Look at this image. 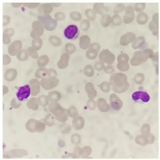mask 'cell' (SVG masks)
I'll return each instance as SVG.
<instances>
[{
    "label": "cell",
    "instance_id": "1",
    "mask_svg": "<svg viewBox=\"0 0 160 160\" xmlns=\"http://www.w3.org/2000/svg\"><path fill=\"white\" fill-rule=\"evenodd\" d=\"M109 83L112 86V90L116 93H121L127 90L129 87L127 76L121 73H115L111 76Z\"/></svg>",
    "mask_w": 160,
    "mask_h": 160
},
{
    "label": "cell",
    "instance_id": "2",
    "mask_svg": "<svg viewBox=\"0 0 160 160\" xmlns=\"http://www.w3.org/2000/svg\"><path fill=\"white\" fill-rule=\"evenodd\" d=\"M154 54L153 50L150 48L146 49L143 51H137L131 60V64L133 66H138L146 62L149 58H152Z\"/></svg>",
    "mask_w": 160,
    "mask_h": 160
},
{
    "label": "cell",
    "instance_id": "3",
    "mask_svg": "<svg viewBox=\"0 0 160 160\" xmlns=\"http://www.w3.org/2000/svg\"><path fill=\"white\" fill-rule=\"evenodd\" d=\"M79 34L78 27L75 25L71 24L67 27L64 31V36L67 39L73 40L78 38Z\"/></svg>",
    "mask_w": 160,
    "mask_h": 160
},
{
    "label": "cell",
    "instance_id": "4",
    "mask_svg": "<svg viewBox=\"0 0 160 160\" xmlns=\"http://www.w3.org/2000/svg\"><path fill=\"white\" fill-rule=\"evenodd\" d=\"M28 155V152L22 149H15L6 152L3 154V158H20Z\"/></svg>",
    "mask_w": 160,
    "mask_h": 160
},
{
    "label": "cell",
    "instance_id": "5",
    "mask_svg": "<svg viewBox=\"0 0 160 160\" xmlns=\"http://www.w3.org/2000/svg\"><path fill=\"white\" fill-rule=\"evenodd\" d=\"M148 28L152 34L158 38L159 33V14L154 13L152 17L151 21L148 24Z\"/></svg>",
    "mask_w": 160,
    "mask_h": 160
},
{
    "label": "cell",
    "instance_id": "6",
    "mask_svg": "<svg viewBox=\"0 0 160 160\" xmlns=\"http://www.w3.org/2000/svg\"><path fill=\"white\" fill-rule=\"evenodd\" d=\"M109 100L112 108L116 111L121 109L123 105L122 101L115 93H112L109 96Z\"/></svg>",
    "mask_w": 160,
    "mask_h": 160
},
{
    "label": "cell",
    "instance_id": "7",
    "mask_svg": "<svg viewBox=\"0 0 160 160\" xmlns=\"http://www.w3.org/2000/svg\"><path fill=\"white\" fill-rule=\"evenodd\" d=\"M30 94V88L28 85H26L19 88L16 95L19 100L23 101L28 98Z\"/></svg>",
    "mask_w": 160,
    "mask_h": 160
},
{
    "label": "cell",
    "instance_id": "8",
    "mask_svg": "<svg viewBox=\"0 0 160 160\" xmlns=\"http://www.w3.org/2000/svg\"><path fill=\"white\" fill-rule=\"evenodd\" d=\"M132 99L134 101L139 99L144 102H148L150 98V96L146 92L142 91H137L134 92L132 94Z\"/></svg>",
    "mask_w": 160,
    "mask_h": 160
},
{
    "label": "cell",
    "instance_id": "9",
    "mask_svg": "<svg viewBox=\"0 0 160 160\" xmlns=\"http://www.w3.org/2000/svg\"><path fill=\"white\" fill-rule=\"evenodd\" d=\"M85 90L89 99H93L96 97L97 92L92 82H89L86 84Z\"/></svg>",
    "mask_w": 160,
    "mask_h": 160
},
{
    "label": "cell",
    "instance_id": "10",
    "mask_svg": "<svg viewBox=\"0 0 160 160\" xmlns=\"http://www.w3.org/2000/svg\"><path fill=\"white\" fill-rule=\"evenodd\" d=\"M85 121L84 118L78 116L74 118L72 122V125L74 128L78 130L82 129L84 127Z\"/></svg>",
    "mask_w": 160,
    "mask_h": 160
},
{
    "label": "cell",
    "instance_id": "11",
    "mask_svg": "<svg viewBox=\"0 0 160 160\" xmlns=\"http://www.w3.org/2000/svg\"><path fill=\"white\" fill-rule=\"evenodd\" d=\"M97 105L99 110L102 112H107L110 109L109 105L107 103L106 99L103 98H98Z\"/></svg>",
    "mask_w": 160,
    "mask_h": 160
},
{
    "label": "cell",
    "instance_id": "12",
    "mask_svg": "<svg viewBox=\"0 0 160 160\" xmlns=\"http://www.w3.org/2000/svg\"><path fill=\"white\" fill-rule=\"evenodd\" d=\"M135 141L137 144L142 146L148 144L147 136L141 134L136 136L135 139Z\"/></svg>",
    "mask_w": 160,
    "mask_h": 160
},
{
    "label": "cell",
    "instance_id": "13",
    "mask_svg": "<svg viewBox=\"0 0 160 160\" xmlns=\"http://www.w3.org/2000/svg\"><path fill=\"white\" fill-rule=\"evenodd\" d=\"M148 15L144 12H139L137 17V22L140 25L145 24L148 22Z\"/></svg>",
    "mask_w": 160,
    "mask_h": 160
},
{
    "label": "cell",
    "instance_id": "14",
    "mask_svg": "<svg viewBox=\"0 0 160 160\" xmlns=\"http://www.w3.org/2000/svg\"><path fill=\"white\" fill-rule=\"evenodd\" d=\"M144 38L142 36L137 38L132 44V47L134 49H136L142 47L145 43Z\"/></svg>",
    "mask_w": 160,
    "mask_h": 160
},
{
    "label": "cell",
    "instance_id": "15",
    "mask_svg": "<svg viewBox=\"0 0 160 160\" xmlns=\"http://www.w3.org/2000/svg\"><path fill=\"white\" fill-rule=\"evenodd\" d=\"M145 77L144 74L141 72L137 73L134 78V82L137 84H141L145 80Z\"/></svg>",
    "mask_w": 160,
    "mask_h": 160
},
{
    "label": "cell",
    "instance_id": "16",
    "mask_svg": "<svg viewBox=\"0 0 160 160\" xmlns=\"http://www.w3.org/2000/svg\"><path fill=\"white\" fill-rule=\"evenodd\" d=\"M151 127L148 123H144L141 127L140 132L141 134L145 136H148L150 133Z\"/></svg>",
    "mask_w": 160,
    "mask_h": 160
},
{
    "label": "cell",
    "instance_id": "17",
    "mask_svg": "<svg viewBox=\"0 0 160 160\" xmlns=\"http://www.w3.org/2000/svg\"><path fill=\"white\" fill-rule=\"evenodd\" d=\"M100 88L101 90L103 92H108L111 89V85L108 82L103 81L100 84Z\"/></svg>",
    "mask_w": 160,
    "mask_h": 160
},
{
    "label": "cell",
    "instance_id": "18",
    "mask_svg": "<svg viewBox=\"0 0 160 160\" xmlns=\"http://www.w3.org/2000/svg\"><path fill=\"white\" fill-rule=\"evenodd\" d=\"M68 115L72 118H75L78 115V112L77 108L74 106H71L68 110Z\"/></svg>",
    "mask_w": 160,
    "mask_h": 160
},
{
    "label": "cell",
    "instance_id": "19",
    "mask_svg": "<svg viewBox=\"0 0 160 160\" xmlns=\"http://www.w3.org/2000/svg\"><path fill=\"white\" fill-rule=\"evenodd\" d=\"M97 105L96 102L93 99H89L87 102V106L90 110H94Z\"/></svg>",
    "mask_w": 160,
    "mask_h": 160
},
{
    "label": "cell",
    "instance_id": "20",
    "mask_svg": "<svg viewBox=\"0 0 160 160\" xmlns=\"http://www.w3.org/2000/svg\"><path fill=\"white\" fill-rule=\"evenodd\" d=\"M146 3L144 2L136 3L135 6V9L137 12H141L145 8Z\"/></svg>",
    "mask_w": 160,
    "mask_h": 160
},
{
    "label": "cell",
    "instance_id": "21",
    "mask_svg": "<svg viewBox=\"0 0 160 160\" xmlns=\"http://www.w3.org/2000/svg\"><path fill=\"white\" fill-rule=\"evenodd\" d=\"M80 141V136L78 134H74L71 137V141L74 144H79Z\"/></svg>",
    "mask_w": 160,
    "mask_h": 160
},
{
    "label": "cell",
    "instance_id": "22",
    "mask_svg": "<svg viewBox=\"0 0 160 160\" xmlns=\"http://www.w3.org/2000/svg\"><path fill=\"white\" fill-rule=\"evenodd\" d=\"M92 152V149L89 146H85L83 147L82 150V155L86 156H88Z\"/></svg>",
    "mask_w": 160,
    "mask_h": 160
},
{
    "label": "cell",
    "instance_id": "23",
    "mask_svg": "<svg viewBox=\"0 0 160 160\" xmlns=\"http://www.w3.org/2000/svg\"><path fill=\"white\" fill-rule=\"evenodd\" d=\"M64 127L61 129V132L63 134H67L71 130V128L69 124H65Z\"/></svg>",
    "mask_w": 160,
    "mask_h": 160
},
{
    "label": "cell",
    "instance_id": "24",
    "mask_svg": "<svg viewBox=\"0 0 160 160\" xmlns=\"http://www.w3.org/2000/svg\"><path fill=\"white\" fill-rule=\"evenodd\" d=\"M85 75L88 77H92L94 75L93 70L91 68H87L85 70L84 72Z\"/></svg>",
    "mask_w": 160,
    "mask_h": 160
},
{
    "label": "cell",
    "instance_id": "25",
    "mask_svg": "<svg viewBox=\"0 0 160 160\" xmlns=\"http://www.w3.org/2000/svg\"><path fill=\"white\" fill-rule=\"evenodd\" d=\"M147 136L148 138V144H153L155 140L154 136L152 134L150 133Z\"/></svg>",
    "mask_w": 160,
    "mask_h": 160
},
{
    "label": "cell",
    "instance_id": "26",
    "mask_svg": "<svg viewBox=\"0 0 160 160\" xmlns=\"http://www.w3.org/2000/svg\"><path fill=\"white\" fill-rule=\"evenodd\" d=\"M152 60L158 63V51H157L155 53L151 58Z\"/></svg>",
    "mask_w": 160,
    "mask_h": 160
},
{
    "label": "cell",
    "instance_id": "27",
    "mask_svg": "<svg viewBox=\"0 0 160 160\" xmlns=\"http://www.w3.org/2000/svg\"><path fill=\"white\" fill-rule=\"evenodd\" d=\"M155 70L157 74L158 73V63L155 65Z\"/></svg>",
    "mask_w": 160,
    "mask_h": 160
}]
</instances>
